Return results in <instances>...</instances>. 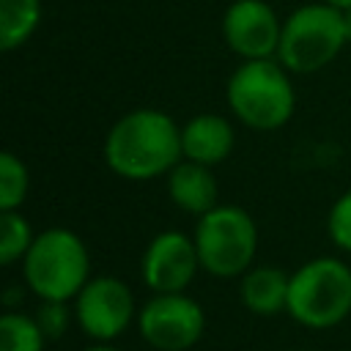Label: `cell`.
Wrapping results in <instances>:
<instances>
[{
  "label": "cell",
  "instance_id": "obj_1",
  "mask_svg": "<svg viewBox=\"0 0 351 351\" xmlns=\"http://www.w3.org/2000/svg\"><path fill=\"white\" fill-rule=\"evenodd\" d=\"M181 156V129L162 110H134L123 115L104 140L110 170L129 181L165 176Z\"/></svg>",
  "mask_w": 351,
  "mask_h": 351
},
{
  "label": "cell",
  "instance_id": "obj_2",
  "mask_svg": "<svg viewBox=\"0 0 351 351\" xmlns=\"http://www.w3.org/2000/svg\"><path fill=\"white\" fill-rule=\"evenodd\" d=\"M228 104L233 115L258 132L280 129L293 115V88L280 60H244L228 80Z\"/></svg>",
  "mask_w": 351,
  "mask_h": 351
},
{
  "label": "cell",
  "instance_id": "obj_3",
  "mask_svg": "<svg viewBox=\"0 0 351 351\" xmlns=\"http://www.w3.org/2000/svg\"><path fill=\"white\" fill-rule=\"evenodd\" d=\"M25 282L30 291L49 302H69L90 280V258L82 239L66 228L38 233L22 258Z\"/></svg>",
  "mask_w": 351,
  "mask_h": 351
},
{
  "label": "cell",
  "instance_id": "obj_4",
  "mask_svg": "<svg viewBox=\"0 0 351 351\" xmlns=\"http://www.w3.org/2000/svg\"><path fill=\"white\" fill-rule=\"evenodd\" d=\"M302 326L329 329L351 313V269L337 258H315L291 274L288 307Z\"/></svg>",
  "mask_w": 351,
  "mask_h": 351
},
{
  "label": "cell",
  "instance_id": "obj_5",
  "mask_svg": "<svg viewBox=\"0 0 351 351\" xmlns=\"http://www.w3.org/2000/svg\"><path fill=\"white\" fill-rule=\"evenodd\" d=\"M346 41L343 11L326 3H310L296 8L280 36L277 60L296 74H313L335 60Z\"/></svg>",
  "mask_w": 351,
  "mask_h": 351
},
{
  "label": "cell",
  "instance_id": "obj_6",
  "mask_svg": "<svg viewBox=\"0 0 351 351\" xmlns=\"http://www.w3.org/2000/svg\"><path fill=\"white\" fill-rule=\"evenodd\" d=\"M195 247L200 266L214 277H239L250 269L258 247L252 217L239 206H217L197 219Z\"/></svg>",
  "mask_w": 351,
  "mask_h": 351
},
{
  "label": "cell",
  "instance_id": "obj_7",
  "mask_svg": "<svg viewBox=\"0 0 351 351\" xmlns=\"http://www.w3.org/2000/svg\"><path fill=\"white\" fill-rule=\"evenodd\" d=\"M140 335L156 351L192 348L206 326L203 307L184 293H156L137 315Z\"/></svg>",
  "mask_w": 351,
  "mask_h": 351
},
{
  "label": "cell",
  "instance_id": "obj_8",
  "mask_svg": "<svg viewBox=\"0 0 351 351\" xmlns=\"http://www.w3.org/2000/svg\"><path fill=\"white\" fill-rule=\"evenodd\" d=\"M80 329L93 340L118 337L134 318V296L118 277H93L77 293Z\"/></svg>",
  "mask_w": 351,
  "mask_h": 351
},
{
  "label": "cell",
  "instance_id": "obj_9",
  "mask_svg": "<svg viewBox=\"0 0 351 351\" xmlns=\"http://www.w3.org/2000/svg\"><path fill=\"white\" fill-rule=\"evenodd\" d=\"M225 44L244 60H266L277 55L282 25L274 8L263 0H236L222 19Z\"/></svg>",
  "mask_w": 351,
  "mask_h": 351
},
{
  "label": "cell",
  "instance_id": "obj_10",
  "mask_svg": "<svg viewBox=\"0 0 351 351\" xmlns=\"http://www.w3.org/2000/svg\"><path fill=\"white\" fill-rule=\"evenodd\" d=\"M200 266L195 239L178 230L154 236L143 255V280L154 293H184Z\"/></svg>",
  "mask_w": 351,
  "mask_h": 351
},
{
  "label": "cell",
  "instance_id": "obj_11",
  "mask_svg": "<svg viewBox=\"0 0 351 351\" xmlns=\"http://www.w3.org/2000/svg\"><path fill=\"white\" fill-rule=\"evenodd\" d=\"M233 151V129L222 115L203 112L181 126V154L197 165H217Z\"/></svg>",
  "mask_w": 351,
  "mask_h": 351
},
{
  "label": "cell",
  "instance_id": "obj_12",
  "mask_svg": "<svg viewBox=\"0 0 351 351\" xmlns=\"http://www.w3.org/2000/svg\"><path fill=\"white\" fill-rule=\"evenodd\" d=\"M167 192L178 208L197 214V217L217 208V197H219V186H217L211 167L189 162V159L178 162L167 173Z\"/></svg>",
  "mask_w": 351,
  "mask_h": 351
},
{
  "label": "cell",
  "instance_id": "obj_13",
  "mask_svg": "<svg viewBox=\"0 0 351 351\" xmlns=\"http://www.w3.org/2000/svg\"><path fill=\"white\" fill-rule=\"evenodd\" d=\"M288 285L291 274L277 266L247 269L241 277V302L258 315H274L288 307Z\"/></svg>",
  "mask_w": 351,
  "mask_h": 351
},
{
  "label": "cell",
  "instance_id": "obj_14",
  "mask_svg": "<svg viewBox=\"0 0 351 351\" xmlns=\"http://www.w3.org/2000/svg\"><path fill=\"white\" fill-rule=\"evenodd\" d=\"M41 19V0H0V49L22 47Z\"/></svg>",
  "mask_w": 351,
  "mask_h": 351
},
{
  "label": "cell",
  "instance_id": "obj_15",
  "mask_svg": "<svg viewBox=\"0 0 351 351\" xmlns=\"http://www.w3.org/2000/svg\"><path fill=\"white\" fill-rule=\"evenodd\" d=\"M44 332L36 315L5 313L0 318V351H44Z\"/></svg>",
  "mask_w": 351,
  "mask_h": 351
},
{
  "label": "cell",
  "instance_id": "obj_16",
  "mask_svg": "<svg viewBox=\"0 0 351 351\" xmlns=\"http://www.w3.org/2000/svg\"><path fill=\"white\" fill-rule=\"evenodd\" d=\"M33 230L19 211H0V263L11 266L25 258L33 244Z\"/></svg>",
  "mask_w": 351,
  "mask_h": 351
},
{
  "label": "cell",
  "instance_id": "obj_17",
  "mask_svg": "<svg viewBox=\"0 0 351 351\" xmlns=\"http://www.w3.org/2000/svg\"><path fill=\"white\" fill-rule=\"evenodd\" d=\"M27 195V167L11 151L0 154V211H16Z\"/></svg>",
  "mask_w": 351,
  "mask_h": 351
},
{
  "label": "cell",
  "instance_id": "obj_18",
  "mask_svg": "<svg viewBox=\"0 0 351 351\" xmlns=\"http://www.w3.org/2000/svg\"><path fill=\"white\" fill-rule=\"evenodd\" d=\"M326 228H329L332 241H335L340 250L351 252V189H348L346 195H340L337 203L332 206L329 219H326Z\"/></svg>",
  "mask_w": 351,
  "mask_h": 351
},
{
  "label": "cell",
  "instance_id": "obj_19",
  "mask_svg": "<svg viewBox=\"0 0 351 351\" xmlns=\"http://www.w3.org/2000/svg\"><path fill=\"white\" fill-rule=\"evenodd\" d=\"M36 321L44 332L47 340H58L66 326H69V310H66V302H49V299H41V307L36 310Z\"/></svg>",
  "mask_w": 351,
  "mask_h": 351
},
{
  "label": "cell",
  "instance_id": "obj_20",
  "mask_svg": "<svg viewBox=\"0 0 351 351\" xmlns=\"http://www.w3.org/2000/svg\"><path fill=\"white\" fill-rule=\"evenodd\" d=\"M326 5H332V8H337V11H348L351 8V0H324Z\"/></svg>",
  "mask_w": 351,
  "mask_h": 351
},
{
  "label": "cell",
  "instance_id": "obj_21",
  "mask_svg": "<svg viewBox=\"0 0 351 351\" xmlns=\"http://www.w3.org/2000/svg\"><path fill=\"white\" fill-rule=\"evenodd\" d=\"M343 22H346V41L351 44V8L343 11Z\"/></svg>",
  "mask_w": 351,
  "mask_h": 351
},
{
  "label": "cell",
  "instance_id": "obj_22",
  "mask_svg": "<svg viewBox=\"0 0 351 351\" xmlns=\"http://www.w3.org/2000/svg\"><path fill=\"white\" fill-rule=\"evenodd\" d=\"M85 351H118V348H112V346H107V343H96V346H88Z\"/></svg>",
  "mask_w": 351,
  "mask_h": 351
}]
</instances>
